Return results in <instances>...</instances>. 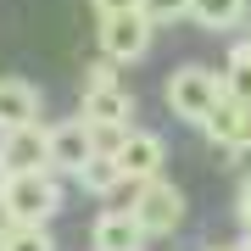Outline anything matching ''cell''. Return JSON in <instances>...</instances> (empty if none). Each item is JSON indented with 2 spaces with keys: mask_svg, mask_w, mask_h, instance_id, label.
I'll return each instance as SVG.
<instances>
[{
  "mask_svg": "<svg viewBox=\"0 0 251 251\" xmlns=\"http://www.w3.org/2000/svg\"><path fill=\"white\" fill-rule=\"evenodd\" d=\"M0 206L11 212V224H45L62 212V184L50 168L39 173H6L0 179Z\"/></svg>",
  "mask_w": 251,
  "mask_h": 251,
  "instance_id": "obj_1",
  "label": "cell"
},
{
  "mask_svg": "<svg viewBox=\"0 0 251 251\" xmlns=\"http://www.w3.org/2000/svg\"><path fill=\"white\" fill-rule=\"evenodd\" d=\"M168 112L173 117H184V123H206L212 117V106L224 100L229 90H224V73H212V67H179V73H168Z\"/></svg>",
  "mask_w": 251,
  "mask_h": 251,
  "instance_id": "obj_2",
  "label": "cell"
},
{
  "mask_svg": "<svg viewBox=\"0 0 251 251\" xmlns=\"http://www.w3.org/2000/svg\"><path fill=\"white\" fill-rule=\"evenodd\" d=\"M128 212L145 224V234H173L184 224V190L179 184H168L156 173V179H145V184H134V201H128Z\"/></svg>",
  "mask_w": 251,
  "mask_h": 251,
  "instance_id": "obj_3",
  "label": "cell"
},
{
  "mask_svg": "<svg viewBox=\"0 0 251 251\" xmlns=\"http://www.w3.org/2000/svg\"><path fill=\"white\" fill-rule=\"evenodd\" d=\"M151 34H156V23L145 17V11L100 17V56H112L117 67H128V62H140V56L151 50Z\"/></svg>",
  "mask_w": 251,
  "mask_h": 251,
  "instance_id": "obj_4",
  "label": "cell"
},
{
  "mask_svg": "<svg viewBox=\"0 0 251 251\" xmlns=\"http://www.w3.org/2000/svg\"><path fill=\"white\" fill-rule=\"evenodd\" d=\"M112 162H117V173H123V184H145V179L162 173L168 145L156 134H145V128H123V134L112 140Z\"/></svg>",
  "mask_w": 251,
  "mask_h": 251,
  "instance_id": "obj_5",
  "label": "cell"
},
{
  "mask_svg": "<svg viewBox=\"0 0 251 251\" xmlns=\"http://www.w3.org/2000/svg\"><path fill=\"white\" fill-rule=\"evenodd\" d=\"M50 168V128L23 123L0 134V173H39Z\"/></svg>",
  "mask_w": 251,
  "mask_h": 251,
  "instance_id": "obj_6",
  "label": "cell"
},
{
  "mask_svg": "<svg viewBox=\"0 0 251 251\" xmlns=\"http://www.w3.org/2000/svg\"><path fill=\"white\" fill-rule=\"evenodd\" d=\"M95 151H100V128L95 123H84V117L50 123V168L56 173H78Z\"/></svg>",
  "mask_w": 251,
  "mask_h": 251,
  "instance_id": "obj_7",
  "label": "cell"
},
{
  "mask_svg": "<svg viewBox=\"0 0 251 251\" xmlns=\"http://www.w3.org/2000/svg\"><path fill=\"white\" fill-rule=\"evenodd\" d=\"M78 117H84V123H95L100 134H123L128 117H134V95H128L123 84H95V90H84Z\"/></svg>",
  "mask_w": 251,
  "mask_h": 251,
  "instance_id": "obj_8",
  "label": "cell"
},
{
  "mask_svg": "<svg viewBox=\"0 0 251 251\" xmlns=\"http://www.w3.org/2000/svg\"><path fill=\"white\" fill-rule=\"evenodd\" d=\"M201 128H206V140L224 145V151H246V145H251V106H246V100H234V95H224Z\"/></svg>",
  "mask_w": 251,
  "mask_h": 251,
  "instance_id": "obj_9",
  "label": "cell"
},
{
  "mask_svg": "<svg viewBox=\"0 0 251 251\" xmlns=\"http://www.w3.org/2000/svg\"><path fill=\"white\" fill-rule=\"evenodd\" d=\"M90 240H95V251H140L151 234H145V224L128 212V206H123V212H117V206H106V212L95 218Z\"/></svg>",
  "mask_w": 251,
  "mask_h": 251,
  "instance_id": "obj_10",
  "label": "cell"
},
{
  "mask_svg": "<svg viewBox=\"0 0 251 251\" xmlns=\"http://www.w3.org/2000/svg\"><path fill=\"white\" fill-rule=\"evenodd\" d=\"M39 112H45V95L28 78H0V134L23 128V123H39Z\"/></svg>",
  "mask_w": 251,
  "mask_h": 251,
  "instance_id": "obj_11",
  "label": "cell"
},
{
  "mask_svg": "<svg viewBox=\"0 0 251 251\" xmlns=\"http://www.w3.org/2000/svg\"><path fill=\"white\" fill-rule=\"evenodd\" d=\"M251 0H190V17H196L201 28H212V34H224V28H234L246 17Z\"/></svg>",
  "mask_w": 251,
  "mask_h": 251,
  "instance_id": "obj_12",
  "label": "cell"
},
{
  "mask_svg": "<svg viewBox=\"0 0 251 251\" xmlns=\"http://www.w3.org/2000/svg\"><path fill=\"white\" fill-rule=\"evenodd\" d=\"M78 184L90 190V196H112L117 184H123V173H117V162H112V151H95L90 162L78 168Z\"/></svg>",
  "mask_w": 251,
  "mask_h": 251,
  "instance_id": "obj_13",
  "label": "cell"
},
{
  "mask_svg": "<svg viewBox=\"0 0 251 251\" xmlns=\"http://www.w3.org/2000/svg\"><path fill=\"white\" fill-rule=\"evenodd\" d=\"M224 90H229L234 100H246V106H251V39L229 50V67H224Z\"/></svg>",
  "mask_w": 251,
  "mask_h": 251,
  "instance_id": "obj_14",
  "label": "cell"
},
{
  "mask_svg": "<svg viewBox=\"0 0 251 251\" xmlns=\"http://www.w3.org/2000/svg\"><path fill=\"white\" fill-rule=\"evenodd\" d=\"M0 251H56V240H50L45 224H17L6 240H0Z\"/></svg>",
  "mask_w": 251,
  "mask_h": 251,
  "instance_id": "obj_15",
  "label": "cell"
},
{
  "mask_svg": "<svg viewBox=\"0 0 251 251\" xmlns=\"http://www.w3.org/2000/svg\"><path fill=\"white\" fill-rule=\"evenodd\" d=\"M140 11H145V17L162 28V23H179V17H190V0H140Z\"/></svg>",
  "mask_w": 251,
  "mask_h": 251,
  "instance_id": "obj_16",
  "label": "cell"
},
{
  "mask_svg": "<svg viewBox=\"0 0 251 251\" xmlns=\"http://www.w3.org/2000/svg\"><path fill=\"white\" fill-rule=\"evenodd\" d=\"M95 84H117V62L112 56H100V62L90 67V84H84V90H95Z\"/></svg>",
  "mask_w": 251,
  "mask_h": 251,
  "instance_id": "obj_17",
  "label": "cell"
},
{
  "mask_svg": "<svg viewBox=\"0 0 251 251\" xmlns=\"http://www.w3.org/2000/svg\"><path fill=\"white\" fill-rule=\"evenodd\" d=\"M234 218L246 224V234H251V179L240 184V196H234Z\"/></svg>",
  "mask_w": 251,
  "mask_h": 251,
  "instance_id": "obj_18",
  "label": "cell"
},
{
  "mask_svg": "<svg viewBox=\"0 0 251 251\" xmlns=\"http://www.w3.org/2000/svg\"><path fill=\"white\" fill-rule=\"evenodd\" d=\"M100 17H117V11H140V0H90Z\"/></svg>",
  "mask_w": 251,
  "mask_h": 251,
  "instance_id": "obj_19",
  "label": "cell"
},
{
  "mask_svg": "<svg viewBox=\"0 0 251 251\" xmlns=\"http://www.w3.org/2000/svg\"><path fill=\"white\" fill-rule=\"evenodd\" d=\"M11 229H17V224H11V212H6V206H0V240H6Z\"/></svg>",
  "mask_w": 251,
  "mask_h": 251,
  "instance_id": "obj_20",
  "label": "cell"
},
{
  "mask_svg": "<svg viewBox=\"0 0 251 251\" xmlns=\"http://www.w3.org/2000/svg\"><path fill=\"white\" fill-rule=\"evenodd\" d=\"M234 251H251V234H246V240H240V246H234Z\"/></svg>",
  "mask_w": 251,
  "mask_h": 251,
  "instance_id": "obj_21",
  "label": "cell"
},
{
  "mask_svg": "<svg viewBox=\"0 0 251 251\" xmlns=\"http://www.w3.org/2000/svg\"><path fill=\"white\" fill-rule=\"evenodd\" d=\"M212 251H218V246H212Z\"/></svg>",
  "mask_w": 251,
  "mask_h": 251,
  "instance_id": "obj_22",
  "label": "cell"
}]
</instances>
